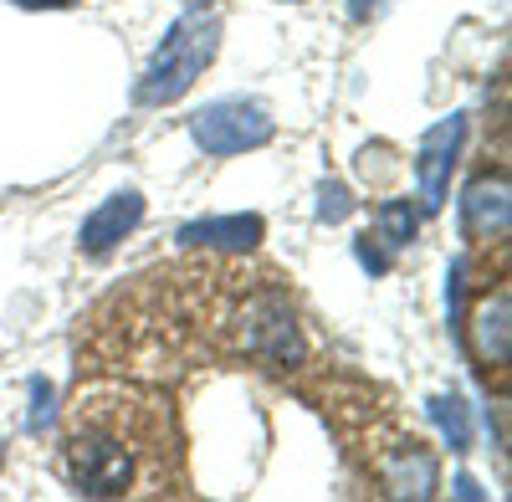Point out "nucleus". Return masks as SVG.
Here are the masks:
<instances>
[{"mask_svg":"<svg viewBox=\"0 0 512 502\" xmlns=\"http://www.w3.org/2000/svg\"><path fill=\"white\" fill-rule=\"evenodd\" d=\"M164 467V415L139 395H77L62 441V472L82 497H134L159 492Z\"/></svg>","mask_w":512,"mask_h":502,"instance_id":"obj_1","label":"nucleus"},{"mask_svg":"<svg viewBox=\"0 0 512 502\" xmlns=\"http://www.w3.org/2000/svg\"><path fill=\"white\" fill-rule=\"evenodd\" d=\"M195 144L216 159L262 149L272 144V118L256 103H210L205 113H195Z\"/></svg>","mask_w":512,"mask_h":502,"instance_id":"obj_3","label":"nucleus"},{"mask_svg":"<svg viewBox=\"0 0 512 502\" xmlns=\"http://www.w3.org/2000/svg\"><path fill=\"white\" fill-rule=\"evenodd\" d=\"M344 216H349V195L338 190V185L323 190V221H344Z\"/></svg>","mask_w":512,"mask_h":502,"instance_id":"obj_11","label":"nucleus"},{"mask_svg":"<svg viewBox=\"0 0 512 502\" xmlns=\"http://www.w3.org/2000/svg\"><path fill=\"white\" fill-rule=\"evenodd\" d=\"M221 47V16L216 11H190L169 26L159 57L149 62L144 82H139V103L144 108H159V103H175L195 88V77L210 67Z\"/></svg>","mask_w":512,"mask_h":502,"instance_id":"obj_2","label":"nucleus"},{"mask_svg":"<svg viewBox=\"0 0 512 502\" xmlns=\"http://www.w3.org/2000/svg\"><path fill=\"white\" fill-rule=\"evenodd\" d=\"M461 226L472 241H502L507 236V180L482 175L461 200Z\"/></svg>","mask_w":512,"mask_h":502,"instance_id":"obj_6","label":"nucleus"},{"mask_svg":"<svg viewBox=\"0 0 512 502\" xmlns=\"http://www.w3.org/2000/svg\"><path fill=\"white\" fill-rule=\"evenodd\" d=\"M461 134H466V123H461V118H446V123H436V129L420 139V164H415V175H420V200H425V211H441V205H446L451 164H456Z\"/></svg>","mask_w":512,"mask_h":502,"instance_id":"obj_4","label":"nucleus"},{"mask_svg":"<svg viewBox=\"0 0 512 502\" xmlns=\"http://www.w3.org/2000/svg\"><path fill=\"white\" fill-rule=\"evenodd\" d=\"M507 318H512V303H507V287H497L492 298L477 303L472 313V349L487 369H502L507 364Z\"/></svg>","mask_w":512,"mask_h":502,"instance_id":"obj_7","label":"nucleus"},{"mask_svg":"<svg viewBox=\"0 0 512 502\" xmlns=\"http://www.w3.org/2000/svg\"><path fill=\"white\" fill-rule=\"evenodd\" d=\"M431 410H436L441 431L451 436V446H456V451H466V436H472V431H466V405H461V400L451 395V400H436Z\"/></svg>","mask_w":512,"mask_h":502,"instance_id":"obj_10","label":"nucleus"},{"mask_svg":"<svg viewBox=\"0 0 512 502\" xmlns=\"http://www.w3.org/2000/svg\"><path fill=\"white\" fill-rule=\"evenodd\" d=\"M185 246H226V251H246L262 241V221L256 216H226V221H200L180 231Z\"/></svg>","mask_w":512,"mask_h":502,"instance_id":"obj_8","label":"nucleus"},{"mask_svg":"<svg viewBox=\"0 0 512 502\" xmlns=\"http://www.w3.org/2000/svg\"><path fill=\"white\" fill-rule=\"evenodd\" d=\"M379 6H384V0H349L354 16H369V11H379Z\"/></svg>","mask_w":512,"mask_h":502,"instance_id":"obj_12","label":"nucleus"},{"mask_svg":"<svg viewBox=\"0 0 512 502\" xmlns=\"http://www.w3.org/2000/svg\"><path fill=\"white\" fill-rule=\"evenodd\" d=\"M139 221H144V200H139L134 190L103 200L98 211L82 221V251H88V257H108V251H113L128 231H134Z\"/></svg>","mask_w":512,"mask_h":502,"instance_id":"obj_5","label":"nucleus"},{"mask_svg":"<svg viewBox=\"0 0 512 502\" xmlns=\"http://www.w3.org/2000/svg\"><path fill=\"white\" fill-rule=\"evenodd\" d=\"M374 221H379V241H384V246H395V251L410 246V241H415V226H420V216H415V205H410V200H384Z\"/></svg>","mask_w":512,"mask_h":502,"instance_id":"obj_9","label":"nucleus"}]
</instances>
